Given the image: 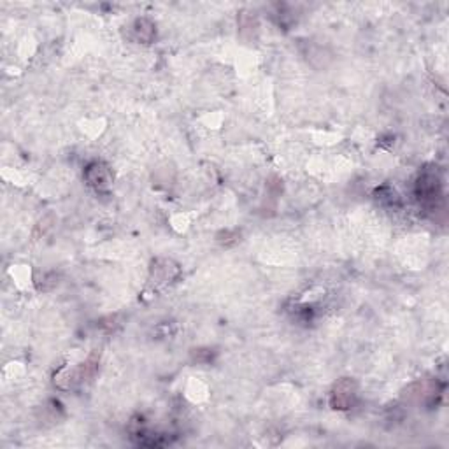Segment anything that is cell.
Returning <instances> with one entry per match:
<instances>
[{"instance_id": "1", "label": "cell", "mask_w": 449, "mask_h": 449, "mask_svg": "<svg viewBox=\"0 0 449 449\" xmlns=\"http://www.w3.org/2000/svg\"><path fill=\"white\" fill-rule=\"evenodd\" d=\"M416 194H418L419 202H422L425 207L428 209H434L437 207L439 200L442 198L441 194V181L435 174L425 172L422 178L418 179V188H416Z\"/></svg>"}, {"instance_id": "2", "label": "cell", "mask_w": 449, "mask_h": 449, "mask_svg": "<svg viewBox=\"0 0 449 449\" xmlns=\"http://www.w3.org/2000/svg\"><path fill=\"white\" fill-rule=\"evenodd\" d=\"M356 398V387L351 379H344L337 387L334 388L332 393V406L335 409H349L355 404Z\"/></svg>"}, {"instance_id": "3", "label": "cell", "mask_w": 449, "mask_h": 449, "mask_svg": "<svg viewBox=\"0 0 449 449\" xmlns=\"http://www.w3.org/2000/svg\"><path fill=\"white\" fill-rule=\"evenodd\" d=\"M84 178H87L88 185L93 186V188L97 189L109 188L111 181H113L109 167L102 162L90 163V165L87 167V170H84Z\"/></svg>"}, {"instance_id": "4", "label": "cell", "mask_w": 449, "mask_h": 449, "mask_svg": "<svg viewBox=\"0 0 449 449\" xmlns=\"http://www.w3.org/2000/svg\"><path fill=\"white\" fill-rule=\"evenodd\" d=\"M134 30L137 39L142 41V43H150V41L154 37V25L151 23L150 20H146V18L135 21Z\"/></svg>"}]
</instances>
